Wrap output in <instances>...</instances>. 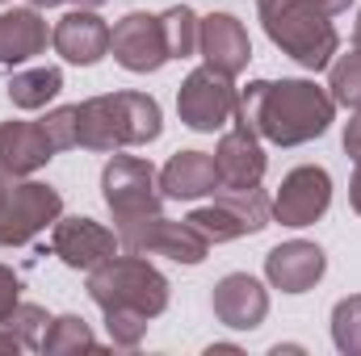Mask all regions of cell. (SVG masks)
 <instances>
[{"label":"cell","mask_w":361,"mask_h":356,"mask_svg":"<svg viewBox=\"0 0 361 356\" xmlns=\"http://www.w3.org/2000/svg\"><path fill=\"white\" fill-rule=\"evenodd\" d=\"M185 222L214 243H231L244 235H257L273 222V197L257 189H219L210 205H197L193 214H185Z\"/></svg>","instance_id":"5"},{"label":"cell","mask_w":361,"mask_h":356,"mask_svg":"<svg viewBox=\"0 0 361 356\" xmlns=\"http://www.w3.org/2000/svg\"><path fill=\"white\" fill-rule=\"evenodd\" d=\"M311 4H319V8H324L328 17H336V13H345V8H349L353 0H311Z\"/></svg>","instance_id":"33"},{"label":"cell","mask_w":361,"mask_h":356,"mask_svg":"<svg viewBox=\"0 0 361 356\" xmlns=\"http://www.w3.org/2000/svg\"><path fill=\"white\" fill-rule=\"evenodd\" d=\"M210 306H214V319L231 331H257L269 314V289L248 276V272H227L214 281V293H210Z\"/></svg>","instance_id":"13"},{"label":"cell","mask_w":361,"mask_h":356,"mask_svg":"<svg viewBox=\"0 0 361 356\" xmlns=\"http://www.w3.org/2000/svg\"><path fill=\"white\" fill-rule=\"evenodd\" d=\"M101 314H105V336L114 348H139L152 327V319L139 310H101Z\"/></svg>","instance_id":"27"},{"label":"cell","mask_w":361,"mask_h":356,"mask_svg":"<svg viewBox=\"0 0 361 356\" xmlns=\"http://www.w3.org/2000/svg\"><path fill=\"white\" fill-rule=\"evenodd\" d=\"M4 327L34 352H42V340H47V327H51V314L34 302H17V310L4 319Z\"/></svg>","instance_id":"26"},{"label":"cell","mask_w":361,"mask_h":356,"mask_svg":"<svg viewBox=\"0 0 361 356\" xmlns=\"http://www.w3.org/2000/svg\"><path fill=\"white\" fill-rule=\"evenodd\" d=\"M55 143L42 122H0V180H25L55 160Z\"/></svg>","instance_id":"16"},{"label":"cell","mask_w":361,"mask_h":356,"mask_svg":"<svg viewBox=\"0 0 361 356\" xmlns=\"http://www.w3.org/2000/svg\"><path fill=\"white\" fill-rule=\"evenodd\" d=\"M345 155H349L353 164H361V109L345 122Z\"/></svg>","instance_id":"30"},{"label":"cell","mask_w":361,"mask_h":356,"mask_svg":"<svg viewBox=\"0 0 361 356\" xmlns=\"http://www.w3.org/2000/svg\"><path fill=\"white\" fill-rule=\"evenodd\" d=\"M51 42V30L34 4L0 13V68H21L34 55H42Z\"/></svg>","instance_id":"19"},{"label":"cell","mask_w":361,"mask_h":356,"mask_svg":"<svg viewBox=\"0 0 361 356\" xmlns=\"http://www.w3.org/2000/svg\"><path fill=\"white\" fill-rule=\"evenodd\" d=\"M328 272V256L311 239H286L265 256V281L281 293H307Z\"/></svg>","instance_id":"17"},{"label":"cell","mask_w":361,"mask_h":356,"mask_svg":"<svg viewBox=\"0 0 361 356\" xmlns=\"http://www.w3.org/2000/svg\"><path fill=\"white\" fill-rule=\"evenodd\" d=\"M328 92H332V101L336 105H345V109H361V55H336L332 63H328Z\"/></svg>","instance_id":"23"},{"label":"cell","mask_w":361,"mask_h":356,"mask_svg":"<svg viewBox=\"0 0 361 356\" xmlns=\"http://www.w3.org/2000/svg\"><path fill=\"white\" fill-rule=\"evenodd\" d=\"M164 130L160 101L147 92H101L76 105V143L85 151H122L147 147Z\"/></svg>","instance_id":"2"},{"label":"cell","mask_w":361,"mask_h":356,"mask_svg":"<svg viewBox=\"0 0 361 356\" xmlns=\"http://www.w3.org/2000/svg\"><path fill=\"white\" fill-rule=\"evenodd\" d=\"M89 298L101 310H139L160 319L169 310V276L139 252L109 256L105 265L89 268Z\"/></svg>","instance_id":"4"},{"label":"cell","mask_w":361,"mask_h":356,"mask_svg":"<svg viewBox=\"0 0 361 356\" xmlns=\"http://www.w3.org/2000/svg\"><path fill=\"white\" fill-rule=\"evenodd\" d=\"M332 344L345 356H361V293L332 306Z\"/></svg>","instance_id":"25"},{"label":"cell","mask_w":361,"mask_h":356,"mask_svg":"<svg viewBox=\"0 0 361 356\" xmlns=\"http://www.w3.org/2000/svg\"><path fill=\"white\" fill-rule=\"evenodd\" d=\"M336 117L332 92L319 89L315 80H252L240 92L235 122L257 130L277 147H302L319 134H328Z\"/></svg>","instance_id":"1"},{"label":"cell","mask_w":361,"mask_h":356,"mask_svg":"<svg viewBox=\"0 0 361 356\" xmlns=\"http://www.w3.org/2000/svg\"><path fill=\"white\" fill-rule=\"evenodd\" d=\"M17 302H21V276L8 265H0V323L17 310Z\"/></svg>","instance_id":"29"},{"label":"cell","mask_w":361,"mask_h":356,"mask_svg":"<svg viewBox=\"0 0 361 356\" xmlns=\"http://www.w3.org/2000/svg\"><path fill=\"white\" fill-rule=\"evenodd\" d=\"M0 4H4V0H0Z\"/></svg>","instance_id":"37"},{"label":"cell","mask_w":361,"mask_h":356,"mask_svg":"<svg viewBox=\"0 0 361 356\" xmlns=\"http://www.w3.org/2000/svg\"><path fill=\"white\" fill-rule=\"evenodd\" d=\"M197 30H202V17H197L189 4H173V8L160 13V34H164L169 59H189V55H197Z\"/></svg>","instance_id":"22"},{"label":"cell","mask_w":361,"mask_h":356,"mask_svg":"<svg viewBox=\"0 0 361 356\" xmlns=\"http://www.w3.org/2000/svg\"><path fill=\"white\" fill-rule=\"evenodd\" d=\"M214 168H219V189H257L269 168L261 134L248 126L227 130L214 147Z\"/></svg>","instance_id":"18"},{"label":"cell","mask_w":361,"mask_h":356,"mask_svg":"<svg viewBox=\"0 0 361 356\" xmlns=\"http://www.w3.org/2000/svg\"><path fill=\"white\" fill-rule=\"evenodd\" d=\"M25 4H34V8H59L63 0H25Z\"/></svg>","instance_id":"35"},{"label":"cell","mask_w":361,"mask_h":356,"mask_svg":"<svg viewBox=\"0 0 361 356\" xmlns=\"http://www.w3.org/2000/svg\"><path fill=\"white\" fill-rule=\"evenodd\" d=\"M118 248H122L118 231L101 227L97 218H85V214H72V218L59 214V222L51 231V252L68 268H76V272H89V268L105 265L109 256H118Z\"/></svg>","instance_id":"12"},{"label":"cell","mask_w":361,"mask_h":356,"mask_svg":"<svg viewBox=\"0 0 361 356\" xmlns=\"http://www.w3.org/2000/svg\"><path fill=\"white\" fill-rule=\"evenodd\" d=\"M63 214L59 189L42 180H0V248H25Z\"/></svg>","instance_id":"6"},{"label":"cell","mask_w":361,"mask_h":356,"mask_svg":"<svg viewBox=\"0 0 361 356\" xmlns=\"http://www.w3.org/2000/svg\"><path fill=\"white\" fill-rule=\"evenodd\" d=\"M332 205V177L319 164H298L290 168L277 193H273V222L281 227H315Z\"/></svg>","instance_id":"10"},{"label":"cell","mask_w":361,"mask_h":356,"mask_svg":"<svg viewBox=\"0 0 361 356\" xmlns=\"http://www.w3.org/2000/svg\"><path fill=\"white\" fill-rule=\"evenodd\" d=\"M38 122H42V130L51 134L55 151H72V147H80V143H76V105H59V109H51V113L38 117Z\"/></svg>","instance_id":"28"},{"label":"cell","mask_w":361,"mask_h":356,"mask_svg":"<svg viewBox=\"0 0 361 356\" xmlns=\"http://www.w3.org/2000/svg\"><path fill=\"white\" fill-rule=\"evenodd\" d=\"M240 109V89L231 84V76L214 72V68H193L177 89V113L180 122L197 134H214L227 122H235Z\"/></svg>","instance_id":"8"},{"label":"cell","mask_w":361,"mask_h":356,"mask_svg":"<svg viewBox=\"0 0 361 356\" xmlns=\"http://www.w3.org/2000/svg\"><path fill=\"white\" fill-rule=\"evenodd\" d=\"M118 243L126 252H139V256H169L177 265H202L210 256V239L197 235L185 218H164V214H152V218H139V222H126L118 227Z\"/></svg>","instance_id":"9"},{"label":"cell","mask_w":361,"mask_h":356,"mask_svg":"<svg viewBox=\"0 0 361 356\" xmlns=\"http://www.w3.org/2000/svg\"><path fill=\"white\" fill-rule=\"evenodd\" d=\"M197 55L206 59V68L235 80L252 59V42H248L244 21L235 13H206L202 30H197Z\"/></svg>","instance_id":"14"},{"label":"cell","mask_w":361,"mask_h":356,"mask_svg":"<svg viewBox=\"0 0 361 356\" xmlns=\"http://www.w3.org/2000/svg\"><path fill=\"white\" fill-rule=\"evenodd\" d=\"M109 25L105 17H97L92 8H72L55 21L51 30V46L63 63H76V68H92L109 55Z\"/></svg>","instance_id":"15"},{"label":"cell","mask_w":361,"mask_h":356,"mask_svg":"<svg viewBox=\"0 0 361 356\" xmlns=\"http://www.w3.org/2000/svg\"><path fill=\"white\" fill-rule=\"evenodd\" d=\"M101 197H105V205H109V214H114L118 227L152 218L164 205L160 172L147 160H139V155H114L101 168Z\"/></svg>","instance_id":"7"},{"label":"cell","mask_w":361,"mask_h":356,"mask_svg":"<svg viewBox=\"0 0 361 356\" xmlns=\"http://www.w3.org/2000/svg\"><path fill=\"white\" fill-rule=\"evenodd\" d=\"M349 205L361 214V164H357V172H353V180H349Z\"/></svg>","instance_id":"32"},{"label":"cell","mask_w":361,"mask_h":356,"mask_svg":"<svg viewBox=\"0 0 361 356\" xmlns=\"http://www.w3.org/2000/svg\"><path fill=\"white\" fill-rule=\"evenodd\" d=\"M80 4H85V8H97V4H105V0H80Z\"/></svg>","instance_id":"36"},{"label":"cell","mask_w":361,"mask_h":356,"mask_svg":"<svg viewBox=\"0 0 361 356\" xmlns=\"http://www.w3.org/2000/svg\"><path fill=\"white\" fill-rule=\"evenodd\" d=\"M160 193L169 201H197L206 193H219V168L206 151H177L160 168Z\"/></svg>","instance_id":"20"},{"label":"cell","mask_w":361,"mask_h":356,"mask_svg":"<svg viewBox=\"0 0 361 356\" xmlns=\"http://www.w3.org/2000/svg\"><path fill=\"white\" fill-rule=\"evenodd\" d=\"M109 55L118 68H126L130 76H152L169 63V46H164V34H160V17L156 13H126L114 34H109Z\"/></svg>","instance_id":"11"},{"label":"cell","mask_w":361,"mask_h":356,"mask_svg":"<svg viewBox=\"0 0 361 356\" xmlns=\"http://www.w3.org/2000/svg\"><path fill=\"white\" fill-rule=\"evenodd\" d=\"M59 92H63L59 68H21L8 76V101L17 109H47Z\"/></svg>","instance_id":"21"},{"label":"cell","mask_w":361,"mask_h":356,"mask_svg":"<svg viewBox=\"0 0 361 356\" xmlns=\"http://www.w3.org/2000/svg\"><path fill=\"white\" fill-rule=\"evenodd\" d=\"M76 348H97V336L80 314H59L51 319L47 327V340H42V352H76Z\"/></svg>","instance_id":"24"},{"label":"cell","mask_w":361,"mask_h":356,"mask_svg":"<svg viewBox=\"0 0 361 356\" xmlns=\"http://www.w3.org/2000/svg\"><path fill=\"white\" fill-rule=\"evenodd\" d=\"M21 348H25V344H21V340H17V336H13V331H8V327L0 323V352L17 356V352H21Z\"/></svg>","instance_id":"31"},{"label":"cell","mask_w":361,"mask_h":356,"mask_svg":"<svg viewBox=\"0 0 361 356\" xmlns=\"http://www.w3.org/2000/svg\"><path fill=\"white\" fill-rule=\"evenodd\" d=\"M353 51L361 55V13H357V21H353Z\"/></svg>","instance_id":"34"},{"label":"cell","mask_w":361,"mask_h":356,"mask_svg":"<svg viewBox=\"0 0 361 356\" xmlns=\"http://www.w3.org/2000/svg\"><path fill=\"white\" fill-rule=\"evenodd\" d=\"M257 13H261L269 42L281 55H290L298 68L324 72L336 59L341 34L319 4H311V0H257Z\"/></svg>","instance_id":"3"}]
</instances>
